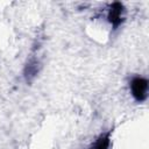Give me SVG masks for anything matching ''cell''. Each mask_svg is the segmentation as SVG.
Segmentation results:
<instances>
[{
	"label": "cell",
	"mask_w": 149,
	"mask_h": 149,
	"mask_svg": "<svg viewBox=\"0 0 149 149\" xmlns=\"http://www.w3.org/2000/svg\"><path fill=\"white\" fill-rule=\"evenodd\" d=\"M122 13H123V6L120 2H113L109 7L107 19L112 23L114 28H118L119 24L122 21Z\"/></svg>",
	"instance_id": "cell-2"
},
{
	"label": "cell",
	"mask_w": 149,
	"mask_h": 149,
	"mask_svg": "<svg viewBox=\"0 0 149 149\" xmlns=\"http://www.w3.org/2000/svg\"><path fill=\"white\" fill-rule=\"evenodd\" d=\"M132 95L137 101H143L148 95V80L142 77H135L130 81Z\"/></svg>",
	"instance_id": "cell-1"
},
{
	"label": "cell",
	"mask_w": 149,
	"mask_h": 149,
	"mask_svg": "<svg viewBox=\"0 0 149 149\" xmlns=\"http://www.w3.org/2000/svg\"><path fill=\"white\" fill-rule=\"evenodd\" d=\"M109 134H102L98 137V140L88 148V149H108L109 148Z\"/></svg>",
	"instance_id": "cell-3"
}]
</instances>
